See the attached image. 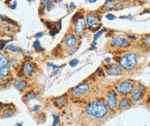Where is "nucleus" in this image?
Here are the masks:
<instances>
[{
  "instance_id": "nucleus-10",
  "label": "nucleus",
  "mask_w": 150,
  "mask_h": 126,
  "mask_svg": "<svg viewBox=\"0 0 150 126\" xmlns=\"http://www.w3.org/2000/svg\"><path fill=\"white\" fill-rule=\"evenodd\" d=\"M106 105L110 110H115L117 107V94L114 90H110L106 96Z\"/></svg>"
},
{
  "instance_id": "nucleus-11",
  "label": "nucleus",
  "mask_w": 150,
  "mask_h": 126,
  "mask_svg": "<svg viewBox=\"0 0 150 126\" xmlns=\"http://www.w3.org/2000/svg\"><path fill=\"white\" fill-rule=\"evenodd\" d=\"M111 43L114 45V46H116V47H119V48H126L129 46V42L122 37V36H115V37H113L112 40H111Z\"/></svg>"
},
{
  "instance_id": "nucleus-6",
  "label": "nucleus",
  "mask_w": 150,
  "mask_h": 126,
  "mask_svg": "<svg viewBox=\"0 0 150 126\" xmlns=\"http://www.w3.org/2000/svg\"><path fill=\"white\" fill-rule=\"evenodd\" d=\"M89 89H90V85L88 83H82L71 90V94L74 97H81L88 93Z\"/></svg>"
},
{
  "instance_id": "nucleus-46",
  "label": "nucleus",
  "mask_w": 150,
  "mask_h": 126,
  "mask_svg": "<svg viewBox=\"0 0 150 126\" xmlns=\"http://www.w3.org/2000/svg\"><path fill=\"white\" fill-rule=\"evenodd\" d=\"M89 3H95V2H96L97 0H88Z\"/></svg>"
},
{
  "instance_id": "nucleus-20",
  "label": "nucleus",
  "mask_w": 150,
  "mask_h": 126,
  "mask_svg": "<svg viewBox=\"0 0 150 126\" xmlns=\"http://www.w3.org/2000/svg\"><path fill=\"white\" fill-rule=\"evenodd\" d=\"M38 97V94L35 93V92H27L24 96H23V99L25 102H28V101H30L34 99H36Z\"/></svg>"
},
{
  "instance_id": "nucleus-38",
  "label": "nucleus",
  "mask_w": 150,
  "mask_h": 126,
  "mask_svg": "<svg viewBox=\"0 0 150 126\" xmlns=\"http://www.w3.org/2000/svg\"><path fill=\"white\" fill-rule=\"evenodd\" d=\"M79 14H80L79 12H77V13H76V14H75V16H74V17H73V18H72V21H75V20L76 19V18H78V16H79ZM76 20H77V19H76Z\"/></svg>"
},
{
  "instance_id": "nucleus-37",
  "label": "nucleus",
  "mask_w": 150,
  "mask_h": 126,
  "mask_svg": "<svg viewBox=\"0 0 150 126\" xmlns=\"http://www.w3.org/2000/svg\"><path fill=\"white\" fill-rule=\"evenodd\" d=\"M95 49H96V42L93 43L90 47V50H95Z\"/></svg>"
},
{
  "instance_id": "nucleus-49",
  "label": "nucleus",
  "mask_w": 150,
  "mask_h": 126,
  "mask_svg": "<svg viewBox=\"0 0 150 126\" xmlns=\"http://www.w3.org/2000/svg\"><path fill=\"white\" fill-rule=\"evenodd\" d=\"M28 1H30H30H32V0H28Z\"/></svg>"
},
{
  "instance_id": "nucleus-18",
  "label": "nucleus",
  "mask_w": 150,
  "mask_h": 126,
  "mask_svg": "<svg viewBox=\"0 0 150 126\" xmlns=\"http://www.w3.org/2000/svg\"><path fill=\"white\" fill-rule=\"evenodd\" d=\"M7 66H10V61L8 57L4 54L0 52V68Z\"/></svg>"
},
{
  "instance_id": "nucleus-17",
  "label": "nucleus",
  "mask_w": 150,
  "mask_h": 126,
  "mask_svg": "<svg viewBox=\"0 0 150 126\" xmlns=\"http://www.w3.org/2000/svg\"><path fill=\"white\" fill-rule=\"evenodd\" d=\"M115 5H116V3L114 0H107L105 2V4L101 7V10L102 11H105V10H111V9L115 8Z\"/></svg>"
},
{
  "instance_id": "nucleus-12",
  "label": "nucleus",
  "mask_w": 150,
  "mask_h": 126,
  "mask_svg": "<svg viewBox=\"0 0 150 126\" xmlns=\"http://www.w3.org/2000/svg\"><path fill=\"white\" fill-rule=\"evenodd\" d=\"M64 45L67 48H72L76 46V44L78 43V39L76 36H75L74 35L72 34H69V35H67L64 38Z\"/></svg>"
},
{
  "instance_id": "nucleus-5",
  "label": "nucleus",
  "mask_w": 150,
  "mask_h": 126,
  "mask_svg": "<svg viewBox=\"0 0 150 126\" xmlns=\"http://www.w3.org/2000/svg\"><path fill=\"white\" fill-rule=\"evenodd\" d=\"M146 91H147V88H146L145 85L142 84L137 85V86L135 88H134V90H133V92L131 93L132 101H134V102L140 101L143 98V96L145 95Z\"/></svg>"
},
{
  "instance_id": "nucleus-31",
  "label": "nucleus",
  "mask_w": 150,
  "mask_h": 126,
  "mask_svg": "<svg viewBox=\"0 0 150 126\" xmlns=\"http://www.w3.org/2000/svg\"><path fill=\"white\" fill-rule=\"evenodd\" d=\"M7 42H9V41H1L0 42V50H3L4 48V46L7 44Z\"/></svg>"
},
{
  "instance_id": "nucleus-30",
  "label": "nucleus",
  "mask_w": 150,
  "mask_h": 126,
  "mask_svg": "<svg viewBox=\"0 0 150 126\" xmlns=\"http://www.w3.org/2000/svg\"><path fill=\"white\" fill-rule=\"evenodd\" d=\"M106 18H107L108 20H109V21H112V20L115 19V16L113 15V14H107L106 15Z\"/></svg>"
},
{
  "instance_id": "nucleus-3",
  "label": "nucleus",
  "mask_w": 150,
  "mask_h": 126,
  "mask_svg": "<svg viewBox=\"0 0 150 126\" xmlns=\"http://www.w3.org/2000/svg\"><path fill=\"white\" fill-rule=\"evenodd\" d=\"M134 88V82L130 80H123L115 85V91L119 94L124 95V96L131 94Z\"/></svg>"
},
{
  "instance_id": "nucleus-25",
  "label": "nucleus",
  "mask_w": 150,
  "mask_h": 126,
  "mask_svg": "<svg viewBox=\"0 0 150 126\" xmlns=\"http://www.w3.org/2000/svg\"><path fill=\"white\" fill-rule=\"evenodd\" d=\"M58 32H59V29H57V26H56V27H52V29L50 30V34L52 36H54L55 35H57Z\"/></svg>"
},
{
  "instance_id": "nucleus-34",
  "label": "nucleus",
  "mask_w": 150,
  "mask_h": 126,
  "mask_svg": "<svg viewBox=\"0 0 150 126\" xmlns=\"http://www.w3.org/2000/svg\"><path fill=\"white\" fill-rule=\"evenodd\" d=\"M45 25H46V27H47V29H49L50 30L52 29V27H53V25H52V23L50 22H45Z\"/></svg>"
},
{
  "instance_id": "nucleus-44",
  "label": "nucleus",
  "mask_w": 150,
  "mask_h": 126,
  "mask_svg": "<svg viewBox=\"0 0 150 126\" xmlns=\"http://www.w3.org/2000/svg\"><path fill=\"white\" fill-rule=\"evenodd\" d=\"M47 1H48V0H41V4H45L47 3Z\"/></svg>"
},
{
  "instance_id": "nucleus-15",
  "label": "nucleus",
  "mask_w": 150,
  "mask_h": 126,
  "mask_svg": "<svg viewBox=\"0 0 150 126\" xmlns=\"http://www.w3.org/2000/svg\"><path fill=\"white\" fill-rule=\"evenodd\" d=\"M53 104L57 108H63L66 104H67V98L66 96H61V97H57L56 99H53Z\"/></svg>"
},
{
  "instance_id": "nucleus-14",
  "label": "nucleus",
  "mask_w": 150,
  "mask_h": 126,
  "mask_svg": "<svg viewBox=\"0 0 150 126\" xmlns=\"http://www.w3.org/2000/svg\"><path fill=\"white\" fill-rule=\"evenodd\" d=\"M133 105V101L131 99H129V98H123L122 99L119 103L117 104V107L119 110L121 111H123V110H127L130 108L131 106Z\"/></svg>"
},
{
  "instance_id": "nucleus-40",
  "label": "nucleus",
  "mask_w": 150,
  "mask_h": 126,
  "mask_svg": "<svg viewBox=\"0 0 150 126\" xmlns=\"http://www.w3.org/2000/svg\"><path fill=\"white\" fill-rule=\"evenodd\" d=\"M145 42H146V43L148 44V46L149 45V36H147V37L145 38Z\"/></svg>"
},
{
  "instance_id": "nucleus-1",
  "label": "nucleus",
  "mask_w": 150,
  "mask_h": 126,
  "mask_svg": "<svg viewBox=\"0 0 150 126\" xmlns=\"http://www.w3.org/2000/svg\"><path fill=\"white\" fill-rule=\"evenodd\" d=\"M85 112L92 118L101 119L108 114V108L103 101L95 100L86 106Z\"/></svg>"
},
{
  "instance_id": "nucleus-8",
  "label": "nucleus",
  "mask_w": 150,
  "mask_h": 126,
  "mask_svg": "<svg viewBox=\"0 0 150 126\" xmlns=\"http://www.w3.org/2000/svg\"><path fill=\"white\" fill-rule=\"evenodd\" d=\"M86 24L91 29H95L98 26H100V22H101V18L100 17H98V15H96V13H88L87 15L86 18Z\"/></svg>"
},
{
  "instance_id": "nucleus-47",
  "label": "nucleus",
  "mask_w": 150,
  "mask_h": 126,
  "mask_svg": "<svg viewBox=\"0 0 150 126\" xmlns=\"http://www.w3.org/2000/svg\"><path fill=\"white\" fill-rule=\"evenodd\" d=\"M4 18V16H2V15H0V20H2V19H3Z\"/></svg>"
},
{
  "instance_id": "nucleus-26",
  "label": "nucleus",
  "mask_w": 150,
  "mask_h": 126,
  "mask_svg": "<svg viewBox=\"0 0 150 126\" xmlns=\"http://www.w3.org/2000/svg\"><path fill=\"white\" fill-rule=\"evenodd\" d=\"M45 6H46V8L47 9H52V8H54L55 7V4L53 3V1L52 0H48L47 1V3L45 4Z\"/></svg>"
},
{
  "instance_id": "nucleus-19",
  "label": "nucleus",
  "mask_w": 150,
  "mask_h": 126,
  "mask_svg": "<svg viewBox=\"0 0 150 126\" xmlns=\"http://www.w3.org/2000/svg\"><path fill=\"white\" fill-rule=\"evenodd\" d=\"M5 50L7 52H11V53H19L21 52V49L18 46H15L13 44H11V45H8L5 47Z\"/></svg>"
},
{
  "instance_id": "nucleus-16",
  "label": "nucleus",
  "mask_w": 150,
  "mask_h": 126,
  "mask_svg": "<svg viewBox=\"0 0 150 126\" xmlns=\"http://www.w3.org/2000/svg\"><path fill=\"white\" fill-rule=\"evenodd\" d=\"M11 74V67L10 66H4V67H1L0 68V81L3 80L7 79V77L10 75Z\"/></svg>"
},
{
  "instance_id": "nucleus-23",
  "label": "nucleus",
  "mask_w": 150,
  "mask_h": 126,
  "mask_svg": "<svg viewBox=\"0 0 150 126\" xmlns=\"http://www.w3.org/2000/svg\"><path fill=\"white\" fill-rule=\"evenodd\" d=\"M33 47H34V48H36L38 51H43V50H44V48H42V46H41L39 41H35L34 43H33Z\"/></svg>"
},
{
  "instance_id": "nucleus-41",
  "label": "nucleus",
  "mask_w": 150,
  "mask_h": 126,
  "mask_svg": "<svg viewBox=\"0 0 150 126\" xmlns=\"http://www.w3.org/2000/svg\"><path fill=\"white\" fill-rule=\"evenodd\" d=\"M127 37H128V38H130V39H133V40H135V39H136L135 36H132L131 35H127Z\"/></svg>"
},
{
  "instance_id": "nucleus-33",
  "label": "nucleus",
  "mask_w": 150,
  "mask_h": 126,
  "mask_svg": "<svg viewBox=\"0 0 150 126\" xmlns=\"http://www.w3.org/2000/svg\"><path fill=\"white\" fill-rule=\"evenodd\" d=\"M41 109V105H35L34 107H33V109H32V111H34V112H36V111H38L39 110Z\"/></svg>"
},
{
  "instance_id": "nucleus-9",
  "label": "nucleus",
  "mask_w": 150,
  "mask_h": 126,
  "mask_svg": "<svg viewBox=\"0 0 150 126\" xmlns=\"http://www.w3.org/2000/svg\"><path fill=\"white\" fill-rule=\"evenodd\" d=\"M86 20L85 18L82 16L80 17L76 21V24H75V29H74V31H75V34L76 36L81 37L83 36V33H84V30L86 29Z\"/></svg>"
},
{
  "instance_id": "nucleus-21",
  "label": "nucleus",
  "mask_w": 150,
  "mask_h": 126,
  "mask_svg": "<svg viewBox=\"0 0 150 126\" xmlns=\"http://www.w3.org/2000/svg\"><path fill=\"white\" fill-rule=\"evenodd\" d=\"M14 113H15V111L14 110H12V109H5L3 111L2 116L4 118H11V117H12L14 115Z\"/></svg>"
},
{
  "instance_id": "nucleus-35",
  "label": "nucleus",
  "mask_w": 150,
  "mask_h": 126,
  "mask_svg": "<svg viewBox=\"0 0 150 126\" xmlns=\"http://www.w3.org/2000/svg\"><path fill=\"white\" fill-rule=\"evenodd\" d=\"M58 73H59V70H58V69L55 70V71H54V72H53V73H52V74H50V77H54V76H55V75H57V74Z\"/></svg>"
},
{
  "instance_id": "nucleus-7",
  "label": "nucleus",
  "mask_w": 150,
  "mask_h": 126,
  "mask_svg": "<svg viewBox=\"0 0 150 126\" xmlns=\"http://www.w3.org/2000/svg\"><path fill=\"white\" fill-rule=\"evenodd\" d=\"M104 69L108 75L119 76L122 74V68L120 66V65L116 63H110L108 65H105Z\"/></svg>"
},
{
  "instance_id": "nucleus-42",
  "label": "nucleus",
  "mask_w": 150,
  "mask_h": 126,
  "mask_svg": "<svg viewBox=\"0 0 150 126\" xmlns=\"http://www.w3.org/2000/svg\"><path fill=\"white\" fill-rule=\"evenodd\" d=\"M104 62L106 63H110V62H111V59L110 58H106L105 60H104Z\"/></svg>"
},
{
  "instance_id": "nucleus-36",
  "label": "nucleus",
  "mask_w": 150,
  "mask_h": 126,
  "mask_svg": "<svg viewBox=\"0 0 150 126\" xmlns=\"http://www.w3.org/2000/svg\"><path fill=\"white\" fill-rule=\"evenodd\" d=\"M43 36V32H39V33H37L35 36H36L37 38H40V37H42Z\"/></svg>"
},
{
  "instance_id": "nucleus-13",
  "label": "nucleus",
  "mask_w": 150,
  "mask_h": 126,
  "mask_svg": "<svg viewBox=\"0 0 150 126\" xmlns=\"http://www.w3.org/2000/svg\"><path fill=\"white\" fill-rule=\"evenodd\" d=\"M13 85L15 86V88L20 92H23V91H25L28 87V85H27V82L23 80L22 78L18 77V78H16L14 80V82H13Z\"/></svg>"
},
{
  "instance_id": "nucleus-2",
  "label": "nucleus",
  "mask_w": 150,
  "mask_h": 126,
  "mask_svg": "<svg viewBox=\"0 0 150 126\" xmlns=\"http://www.w3.org/2000/svg\"><path fill=\"white\" fill-rule=\"evenodd\" d=\"M120 66L125 70H133L137 65V55L135 53H129L119 59Z\"/></svg>"
},
{
  "instance_id": "nucleus-43",
  "label": "nucleus",
  "mask_w": 150,
  "mask_h": 126,
  "mask_svg": "<svg viewBox=\"0 0 150 126\" xmlns=\"http://www.w3.org/2000/svg\"><path fill=\"white\" fill-rule=\"evenodd\" d=\"M132 18V16L131 15H129V16H124V17H122L121 18Z\"/></svg>"
},
{
  "instance_id": "nucleus-27",
  "label": "nucleus",
  "mask_w": 150,
  "mask_h": 126,
  "mask_svg": "<svg viewBox=\"0 0 150 126\" xmlns=\"http://www.w3.org/2000/svg\"><path fill=\"white\" fill-rule=\"evenodd\" d=\"M53 118H54V122H53V126H57L59 125V122H60V119H59V117L58 116H56V115H53Z\"/></svg>"
},
{
  "instance_id": "nucleus-28",
  "label": "nucleus",
  "mask_w": 150,
  "mask_h": 126,
  "mask_svg": "<svg viewBox=\"0 0 150 126\" xmlns=\"http://www.w3.org/2000/svg\"><path fill=\"white\" fill-rule=\"evenodd\" d=\"M78 60L77 59H73V60H71L70 62H69V66H72V67H75L77 64H78Z\"/></svg>"
},
{
  "instance_id": "nucleus-32",
  "label": "nucleus",
  "mask_w": 150,
  "mask_h": 126,
  "mask_svg": "<svg viewBox=\"0 0 150 126\" xmlns=\"http://www.w3.org/2000/svg\"><path fill=\"white\" fill-rule=\"evenodd\" d=\"M97 74H98V76H101V77H104L105 76V73H104V71L103 70H102V69H97Z\"/></svg>"
},
{
  "instance_id": "nucleus-24",
  "label": "nucleus",
  "mask_w": 150,
  "mask_h": 126,
  "mask_svg": "<svg viewBox=\"0 0 150 126\" xmlns=\"http://www.w3.org/2000/svg\"><path fill=\"white\" fill-rule=\"evenodd\" d=\"M107 29H106V28L105 29H103L102 30H99V32H97L96 35H95V36H94V42H96V41H97L99 38H100V36L106 31Z\"/></svg>"
},
{
  "instance_id": "nucleus-48",
  "label": "nucleus",
  "mask_w": 150,
  "mask_h": 126,
  "mask_svg": "<svg viewBox=\"0 0 150 126\" xmlns=\"http://www.w3.org/2000/svg\"><path fill=\"white\" fill-rule=\"evenodd\" d=\"M18 126H22V125H21V124H18Z\"/></svg>"
},
{
  "instance_id": "nucleus-29",
  "label": "nucleus",
  "mask_w": 150,
  "mask_h": 126,
  "mask_svg": "<svg viewBox=\"0 0 150 126\" xmlns=\"http://www.w3.org/2000/svg\"><path fill=\"white\" fill-rule=\"evenodd\" d=\"M48 66L50 67H52L53 69H60L61 67H63V66H57V65H54V64H51V63H49Z\"/></svg>"
},
{
  "instance_id": "nucleus-45",
  "label": "nucleus",
  "mask_w": 150,
  "mask_h": 126,
  "mask_svg": "<svg viewBox=\"0 0 150 126\" xmlns=\"http://www.w3.org/2000/svg\"><path fill=\"white\" fill-rule=\"evenodd\" d=\"M70 6L72 7V9H75V8H76V6H75V4H74V3H71V4H70Z\"/></svg>"
},
{
  "instance_id": "nucleus-4",
  "label": "nucleus",
  "mask_w": 150,
  "mask_h": 126,
  "mask_svg": "<svg viewBox=\"0 0 150 126\" xmlns=\"http://www.w3.org/2000/svg\"><path fill=\"white\" fill-rule=\"evenodd\" d=\"M35 71V65L30 61H25L20 65V72L23 76L30 78L32 76Z\"/></svg>"
},
{
  "instance_id": "nucleus-22",
  "label": "nucleus",
  "mask_w": 150,
  "mask_h": 126,
  "mask_svg": "<svg viewBox=\"0 0 150 126\" xmlns=\"http://www.w3.org/2000/svg\"><path fill=\"white\" fill-rule=\"evenodd\" d=\"M11 66H12L14 68H18V67L20 66V62H18V60L17 58H15V57L11 58Z\"/></svg>"
},
{
  "instance_id": "nucleus-39",
  "label": "nucleus",
  "mask_w": 150,
  "mask_h": 126,
  "mask_svg": "<svg viewBox=\"0 0 150 126\" xmlns=\"http://www.w3.org/2000/svg\"><path fill=\"white\" fill-rule=\"evenodd\" d=\"M61 23H62V19L58 20L57 22V26H58V28H59V29H61Z\"/></svg>"
}]
</instances>
